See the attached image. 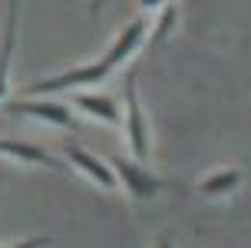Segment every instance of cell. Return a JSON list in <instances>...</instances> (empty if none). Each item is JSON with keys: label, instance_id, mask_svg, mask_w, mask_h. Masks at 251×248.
<instances>
[{"label": "cell", "instance_id": "5b68a950", "mask_svg": "<svg viewBox=\"0 0 251 248\" xmlns=\"http://www.w3.org/2000/svg\"><path fill=\"white\" fill-rule=\"evenodd\" d=\"M63 156L70 159V165H73V169H79V175H86L89 182H96L100 189H109V192H113V189L119 186L113 165H106L102 159H96L89 149H83V146H66V149H63Z\"/></svg>", "mask_w": 251, "mask_h": 248}, {"label": "cell", "instance_id": "7a4b0ae2", "mask_svg": "<svg viewBox=\"0 0 251 248\" xmlns=\"http://www.w3.org/2000/svg\"><path fill=\"white\" fill-rule=\"evenodd\" d=\"M119 123L126 126V142L132 149V159L146 162L152 152V139H149V123H146V112H142V103H139V80L136 73L126 76V112Z\"/></svg>", "mask_w": 251, "mask_h": 248}, {"label": "cell", "instance_id": "52a82bcc", "mask_svg": "<svg viewBox=\"0 0 251 248\" xmlns=\"http://www.w3.org/2000/svg\"><path fill=\"white\" fill-rule=\"evenodd\" d=\"M17 13H20V0H10L3 40H0V103L7 96V76H10V60H13V47H17Z\"/></svg>", "mask_w": 251, "mask_h": 248}, {"label": "cell", "instance_id": "30bf717a", "mask_svg": "<svg viewBox=\"0 0 251 248\" xmlns=\"http://www.w3.org/2000/svg\"><path fill=\"white\" fill-rule=\"evenodd\" d=\"M176 20H178V10H176V3H172V0H165V7H162V17H159V24L152 27V33L146 30L149 37H146V43H142V47H162V43H165V37H169V30L176 27Z\"/></svg>", "mask_w": 251, "mask_h": 248}, {"label": "cell", "instance_id": "8992f818", "mask_svg": "<svg viewBox=\"0 0 251 248\" xmlns=\"http://www.w3.org/2000/svg\"><path fill=\"white\" fill-rule=\"evenodd\" d=\"M0 156H10L17 162H26V165H47V169H56V172H66V165L60 159H53L50 152H43L33 142H13V139H0Z\"/></svg>", "mask_w": 251, "mask_h": 248}, {"label": "cell", "instance_id": "8fae6325", "mask_svg": "<svg viewBox=\"0 0 251 248\" xmlns=\"http://www.w3.org/2000/svg\"><path fill=\"white\" fill-rule=\"evenodd\" d=\"M102 3H106V0H89V17H100Z\"/></svg>", "mask_w": 251, "mask_h": 248}, {"label": "cell", "instance_id": "6da1fadb", "mask_svg": "<svg viewBox=\"0 0 251 248\" xmlns=\"http://www.w3.org/2000/svg\"><path fill=\"white\" fill-rule=\"evenodd\" d=\"M146 30H149V20H146V17L132 20L129 27H123V33L116 37V43L102 53L100 60L86 63V66H76V70H66V73H56V76H50V80H37V83L24 86V96H50V93H66V89L89 86V83L106 80L119 63H126L142 43H146Z\"/></svg>", "mask_w": 251, "mask_h": 248}, {"label": "cell", "instance_id": "ba28073f", "mask_svg": "<svg viewBox=\"0 0 251 248\" xmlns=\"http://www.w3.org/2000/svg\"><path fill=\"white\" fill-rule=\"evenodd\" d=\"M76 106H79L83 112H89V116H96L100 123H109V126H116L119 119H123V110H119V103H116L113 96L79 93V96H76Z\"/></svg>", "mask_w": 251, "mask_h": 248}, {"label": "cell", "instance_id": "9c48e42d", "mask_svg": "<svg viewBox=\"0 0 251 248\" xmlns=\"http://www.w3.org/2000/svg\"><path fill=\"white\" fill-rule=\"evenodd\" d=\"M241 179H245V172L241 169H222V172H212L208 179H201L199 182V192L201 195H228V192H235V189L241 186Z\"/></svg>", "mask_w": 251, "mask_h": 248}, {"label": "cell", "instance_id": "3957f363", "mask_svg": "<svg viewBox=\"0 0 251 248\" xmlns=\"http://www.w3.org/2000/svg\"><path fill=\"white\" fill-rule=\"evenodd\" d=\"M109 165H113L119 186H126V192L132 195V202H149V198H155L162 189H172V182H169V179L152 175L149 169H146L142 162H136V159L113 156V159H109Z\"/></svg>", "mask_w": 251, "mask_h": 248}, {"label": "cell", "instance_id": "277c9868", "mask_svg": "<svg viewBox=\"0 0 251 248\" xmlns=\"http://www.w3.org/2000/svg\"><path fill=\"white\" fill-rule=\"evenodd\" d=\"M7 110L17 112V116H33V119H43V123L63 126V129H79L73 110L63 106V103H56V99H17Z\"/></svg>", "mask_w": 251, "mask_h": 248}, {"label": "cell", "instance_id": "7c38bea8", "mask_svg": "<svg viewBox=\"0 0 251 248\" xmlns=\"http://www.w3.org/2000/svg\"><path fill=\"white\" fill-rule=\"evenodd\" d=\"M139 3H142L146 10H152V7H159V3H165V0H139Z\"/></svg>", "mask_w": 251, "mask_h": 248}]
</instances>
